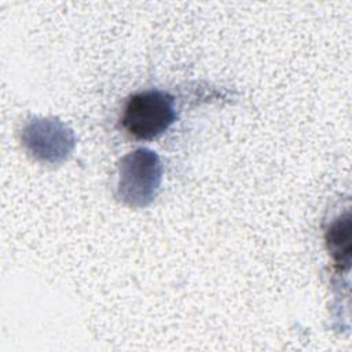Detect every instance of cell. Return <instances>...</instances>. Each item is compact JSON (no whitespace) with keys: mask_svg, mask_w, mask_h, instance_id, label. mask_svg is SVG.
Returning <instances> with one entry per match:
<instances>
[{"mask_svg":"<svg viewBox=\"0 0 352 352\" xmlns=\"http://www.w3.org/2000/svg\"><path fill=\"white\" fill-rule=\"evenodd\" d=\"M175 120L173 96L160 89H147L126 99L121 125L133 139L151 140L161 136Z\"/></svg>","mask_w":352,"mask_h":352,"instance_id":"1","label":"cell"},{"mask_svg":"<svg viewBox=\"0 0 352 352\" xmlns=\"http://www.w3.org/2000/svg\"><path fill=\"white\" fill-rule=\"evenodd\" d=\"M161 179V165L155 153L140 148L122 160L118 192L129 205L151 201Z\"/></svg>","mask_w":352,"mask_h":352,"instance_id":"2","label":"cell"},{"mask_svg":"<svg viewBox=\"0 0 352 352\" xmlns=\"http://www.w3.org/2000/svg\"><path fill=\"white\" fill-rule=\"evenodd\" d=\"M349 231H351V223H349V217L346 216L344 220L341 219L336 220L330 226L326 234V241L331 250V254L337 256L338 261L342 260V256L346 261H349V252H351Z\"/></svg>","mask_w":352,"mask_h":352,"instance_id":"3","label":"cell"}]
</instances>
